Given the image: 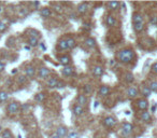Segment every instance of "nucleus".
Returning <instances> with one entry per match:
<instances>
[{
  "label": "nucleus",
  "instance_id": "obj_21",
  "mask_svg": "<svg viewBox=\"0 0 157 138\" xmlns=\"http://www.w3.org/2000/svg\"><path fill=\"white\" fill-rule=\"evenodd\" d=\"M40 15H41V17H43V18H49V17H51V15H52V10H51V8H49V7H44V8H42L40 10Z\"/></svg>",
  "mask_w": 157,
  "mask_h": 138
},
{
  "label": "nucleus",
  "instance_id": "obj_38",
  "mask_svg": "<svg viewBox=\"0 0 157 138\" xmlns=\"http://www.w3.org/2000/svg\"><path fill=\"white\" fill-rule=\"evenodd\" d=\"M151 71L153 72L154 75H157V62H156V63H154L151 66Z\"/></svg>",
  "mask_w": 157,
  "mask_h": 138
},
{
  "label": "nucleus",
  "instance_id": "obj_5",
  "mask_svg": "<svg viewBox=\"0 0 157 138\" xmlns=\"http://www.w3.org/2000/svg\"><path fill=\"white\" fill-rule=\"evenodd\" d=\"M105 24L107 27L109 28H112V27H115L117 24V21L115 18V16L112 14H108L107 16L105 17Z\"/></svg>",
  "mask_w": 157,
  "mask_h": 138
},
{
  "label": "nucleus",
  "instance_id": "obj_39",
  "mask_svg": "<svg viewBox=\"0 0 157 138\" xmlns=\"http://www.w3.org/2000/svg\"><path fill=\"white\" fill-rule=\"evenodd\" d=\"M17 81H18V83L24 84L25 82H26V77H25V76H20L18 79H17Z\"/></svg>",
  "mask_w": 157,
  "mask_h": 138
},
{
  "label": "nucleus",
  "instance_id": "obj_45",
  "mask_svg": "<svg viewBox=\"0 0 157 138\" xmlns=\"http://www.w3.org/2000/svg\"><path fill=\"white\" fill-rule=\"evenodd\" d=\"M4 68H6V65H4L2 62H0V71H2Z\"/></svg>",
  "mask_w": 157,
  "mask_h": 138
},
{
  "label": "nucleus",
  "instance_id": "obj_1",
  "mask_svg": "<svg viewBox=\"0 0 157 138\" xmlns=\"http://www.w3.org/2000/svg\"><path fill=\"white\" fill-rule=\"evenodd\" d=\"M117 62L121 64H124V65H130L136 57V52H134V49L131 48H125V49H122L121 51H118L117 53Z\"/></svg>",
  "mask_w": 157,
  "mask_h": 138
},
{
  "label": "nucleus",
  "instance_id": "obj_22",
  "mask_svg": "<svg viewBox=\"0 0 157 138\" xmlns=\"http://www.w3.org/2000/svg\"><path fill=\"white\" fill-rule=\"evenodd\" d=\"M140 92H141V95L143 96V98H145V99H148L150 96H151L152 92L151 90L148 89V85H142L141 87H140Z\"/></svg>",
  "mask_w": 157,
  "mask_h": 138
},
{
  "label": "nucleus",
  "instance_id": "obj_32",
  "mask_svg": "<svg viewBox=\"0 0 157 138\" xmlns=\"http://www.w3.org/2000/svg\"><path fill=\"white\" fill-rule=\"evenodd\" d=\"M148 89L151 90V92L153 93H157V82L156 81H152V82H150V84H148Z\"/></svg>",
  "mask_w": 157,
  "mask_h": 138
},
{
  "label": "nucleus",
  "instance_id": "obj_12",
  "mask_svg": "<svg viewBox=\"0 0 157 138\" xmlns=\"http://www.w3.org/2000/svg\"><path fill=\"white\" fill-rule=\"evenodd\" d=\"M88 10H89V4H88L87 2L80 3V4L78 6V8H76V12H78L80 15L86 14V13L88 12Z\"/></svg>",
  "mask_w": 157,
  "mask_h": 138
},
{
  "label": "nucleus",
  "instance_id": "obj_27",
  "mask_svg": "<svg viewBox=\"0 0 157 138\" xmlns=\"http://www.w3.org/2000/svg\"><path fill=\"white\" fill-rule=\"evenodd\" d=\"M96 40L94 39L93 37H88V38H86V40H85V44L89 48V49H94L95 46H96Z\"/></svg>",
  "mask_w": 157,
  "mask_h": 138
},
{
  "label": "nucleus",
  "instance_id": "obj_9",
  "mask_svg": "<svg viewBox=\"0 0 157 138\" xmlns=\"http://www.w3.org/2000/svg\"><path fill=\"white\" fill-rule=\"evenodd\" d=\"M20 104L16 103V101H11V103L8 105L7 107V110L9 112L10 115H15V113H17L20 111Z\"/></svg>",
  "mask_w": 157,
  "mask_h": 138
},
{
  "label": "nucleus",
  "instance_id": "obj_31",
  "mask_svg": "<svg viewBox=\"0 0 157 138\" xmlns=\"http://www.w3.org/2000/svg\"><path fill=\"white\" fill-rule=\"evenodd\" d=\"M83 91H84V95H90V94H93L94 87H93V85H90V84H85V85L83 86Z\"/></svg>",
  "mask_w": 157,
  "mask_h": 138
},
{
  "label": "nucleus",
  "instance_id": "obj_20",
  "mask_svg": "<svg viewBox=\"0 0 157 138\" xmlns=\"http://www.w3.org/2000/svg\"><path fill=\"white\" fill-rule=\"evenodd\" d=\"M57 50L60 52H66L69 50L66 39H60V40L57 42Z\"/></svg>",
  "mask_w": 157,
  "mask_h": 138
},
{
  "label": "nucleus",
  "instance_id": "obj_52",
  "mask_svg": "<svg viewBox=\"0 0 157 138\" xmlns=\"http://www.w3.org/2000/svg\"><path fill=\"white\" fill-rule=\"evenodd\" d=\"M17 138H22V136H20V135H17Z\"/></svg>",
  "mask_w": 157,
  "mask_h": 138
},
{
  "label": "nucleus",
  "instance_id": "obj_3",
  "mask_svg": "<svg viewBox=\"0 0 157 138\" xmlns=\"http://www.w3.org/2000/svg\"><path fill=\"white\" fill-rule=\"evenodd\" d=\"M136 107H137V109L139 111H146L148 109V107H150V104H148V101L145 99V98H138L137 101H136Z\"/></svg>",
  "mask_w": 157,
  "mask_h": 138
},
{
  "label": "nucleus",
  "instance_id": "obj_41",
  "mask_svg": "<svg viewBox=\"0 0 157 138\" xmlns=\"http://www.w3.org/2000/svg\"><path fill=\"white\" fill-rule=\"evenodd\" d=\"M65 86H66V83L59 80L58 84H57V86H56V89H65Z\"/></svg>",
  "mask_w": 157,
  "mask_h": 138
},
{
  "label": "nucleus",
  "instance_id": "obj_16",
  "mask_svg": "<svg viewBox=\"0 0 157 138\" xmlns=\"http://www.w3.org/2000/svg\"><path fill=\"white\" fill-rule=\"evenodd\" d=\"M87 103H88V98H87V96H86V95L78 94V96H76V104H78V105H80V106H82V107H84V106H86V105H87Z\"/></svg>",
  "mask_w": 157,
  "mask_h": 138
},
{
  "label": "nucleus",
  "instance_id": "obj_28",
  "mask_svg": "<svg viewBox=\"0 0 157 138\" xmlns=\"http://www.w3.org/2000/svg\"><path fill=\"white\" fill-rule=\"evenodd\" d=\"M124 80H125L126 83H132L134 81V76L132 75V72H125Z\"/></svg>",
  "mask_w": 157,
  "mask_h": 138
},
{
  "label": "nucleus",
  "instance_id": "obj_56",
  "mask_svg": "<svg viewBox=\"0 0 157 138\" xmlns=\"http://www.w3.org/2000/svg\"><path fill=\"white\" fill-rule=\"evenodd\" d=\"M156 82H157V81H156Z\"/></svg>",
  "mask_w": 157,
  "mask_h": 138
},
{
  "label": "nucleus",
  "instance_id": "obj_25",
  "mask_svg": "<svg viewBox=\"0 0 157 138\" xmlns=\"http://www.w3.org/2000/svg\"><path fill=\"white\" fill-rule=\"evenodd\" d=\"M27 43L30 48H36V46H39V39L38 38H33V37H29L28 40H27Z\"/></svg>",
  "mask_w": 157,
  "mask_h": 138
},
{
  "label": "nucleus",
  "instance_id": "obj_36",
  "mask_svg": "<svg viewBox=\"0 0 157 138\" xmlns=\"http://www.w3.org/2000/svg\"><path fill=\"white\" fill-rule=\"evenodd\" d=\"M150 24L152 25H157V15H153L150 17Z\"/></svg>",
  "mask_w": 157,
  "mask_h": 138
},
{
  "label": "nucleus",
  "instance_id": "obj_8",
  "mask_svg": "<svg viewBox=\"0 0 157 138\" xmlns=\"http://www.w3.org/2000/svg\"><path fill=\"white\" fill-rule=\"evenodd\" d=\"M140 120L144 122L146 124H151L152 121H153V117H152V113L150 111H141V115H140Z\"/></svg>",
  "mask_w": 157,
  "mask_h": 138
},
{
  "label": "nucleus",
  "instance_id": "obj_44",
  "mask_svg": "<svg viewBox=\"0 0 157 138\" xmlns=\"http://www.w3.org/2000/svg\"><path fill=\"white\" fill-rule=\"evenodd\" d=\"M39 46H40V48H41L42 50H43V51H45V50H47V46H44V43H43V42L39 43Z\"/></svg>",
  "mask_w": 157,
  "mask_h": 138
},
{
  "label": "nucleus",
  "instance_id": "obj_2",
  "mask_svg": "<svg viewBox=\"0 0 157 138\" xmlns=\"http://www.w3.org/2000/svg\"><path fill=\"white\" fill-rule=\"evenodd\" d=\"M116 123H117V120L113 115H108V117L103 118V120H102V124H103V126L105 128H112V127H114L116 125Z\"/></svg>",
  "mask_w": 157,
  "mask_h": 138
},
{
  "label": "nucleus",
  "instance_id": "obj_54",
  "mask_svg": "<svg viewBox=\"0 0 157 138\" xmlns=\"http://www.w3.org/2000/svg\"><path fill=\"white\" fill-rule=\"evenodd\" d=\"M0 131H1V126H0Z\"/></svg>",
  "mask_w": 157,
  "mask_h": 138
},
{
  "label": "nucleus",
  "instance_id": "obj_53",
  "mask_svg": "<svg viewBox=\"0 0 157 138\" xmlns=\"http://www.w3.org/2000/svg\"><path fill=\"white\" fill-rule=\"evenodd\" d=\"M1 11H2V8H1V7H0V12H1Z\"/></svg>",
  "mask_w": 157,
  "mask_h": 138
},
{
  "label": "nucleus",
  "instance_id": "obj_48",
  "mask_svg": "<svg viewBox=\"0 0 157 138\" xmlns=\"http://www.w3.org/2000/svg\"><path fill=\"white\" fill-rule=\"evenodd\" d=\"M49 138H60V137H59V136H57V135H56V134H53V135L51 136V137H49Z\"/></svg>",
  "mask_w": 157,
  "mask_h": 138
},
{
  "label": "nucleus",
  "instance_id": "obj_6",
  "mask_svg": "<svg viewBox=\"0 0 157 138\" xmlns=\"http://www.w3.org/2000/svg\"><path fill=\"white\" fill-rule=\"evenodd\" d=\"M131 23L132 25L134 24H144V17L140 12H134L131 16Z\"/></svg>",
  "mask_w": 157,
  "mask_h": 138
},
{
  "label": "nucleus",
  "instance_id": "obj_34",
  "mask_svg": "<svg viewBox=\"0 0 157 138\" xmlns=\"http://www.w3.org/2000/svg\"><path fill=\"white\" fill-rule=\"evenodd\" d=\"M66 138H80V135H78V133L76 132V131H71V132L68 133V135Z\"/></svg>",
  "mask_w": 157,
  "mask_h": 138
},
{
  "label": "nucleus",
  "instance_id": "obj_30",
  "mask_svg": "<svg viewBox=\"0 0 157 138\" xmlns=\"http://www.w3.org/2000/svg\"><path fill=\"white\" fill-rule=\"evenodd\" d=\"M134 30L136 32H138V34H140V32H144V29H145V25L144 24H134Z\"/></svg>",
  "mask_w": 157,
  "mask_h": 138
},
{
  "label": "nucleus",
  "instance_id": "obj_55",
  "mask_svg": "<svg viewBox=\"0 0 157 138\" xmlns=\"http://www.w3.org/2000/svg\"><path fill=\"white\" fill-rule=\"evenodd\" d=\"M28 138H33V137H28Z\"/></svg>",
  "mask_w": 157,
  "mask_h": 138
},
{
  "label": "nucleus",
  "instance_id": "obj_46",
  "mask_svg": "<svg viewBox=\"0 0 157 138\" xmlns=\"http://www.w3.org/2000/svg\"><path fill=\"white\" fill-rule=\"evenodd\" d=\"M31 4L33 7H36V8H38V7L40 6V2H39V1H35V2H31Z\"/></svg>",
  "mask_w": 157,
  "mask_h": 138
},
{
  "label": "nucleus",
  "instance_id": "obj_51",
  "mask_svg": "<svg viewBox=\"0 0 157 138\" xmlns=\"http://www.w3.org/2000/svg\"><path fill=\"white\" fill-rule=\"evenodd\" d=\"M16 72H17V69H13V70H12V73H13V75L16 73Z\"/></svg>",
  "mask_w": 157,
  "mask_h": 138
},
{
  "label": "nucleus",
  "instance_id": "obj_47",
  "mask_svg": "<svg viewBox=\"0 0 157 138\" xmlns=\"http://www.w3.org/2000/svg\"><path fill=\"white\" fill-rule=\"evenodd\" d=\"M98 106H99V101H94V108L96 109V108H97Z\"/></svg>",
  "mask_w": 157,
  "mask_h": 138
},
{
  "label": "nucleus",
  "instance_id": "obj_14",
  "mask_svg": "<svg viewBox=\"0 0 157 138\" xmlns=\"http://www.w3.org/2000/svg\"><path fill=\"white\" fill-rule=\"evenodd\" d=\"M38 76L40 79H47L51 76V70L47 67H40L38 69Z\"/></svg>",
  "mask_w": 157,
  "mask_h": 138
},
{
  "label": "nucleus",
  "instance_id": "obj_33",
  "mask_svg": "<svg viewBox=\"0 0 157 138\" xmlns=\"http://www.w3.org/2000/svg\"><path fill=\"white\" fill-rule=\"evenodd\" d=\"M8 98H9V94L4 91H1L0 92V103H4L6 101H8Z\"/></svg>",
  "mask_w": 157,
  "mask_h": 138
},
{
  "label": "nucleus",
  "instance_id": "obj_23",
  "mask_svg": "<svg viewBox=\"0 0 157 138\" xmlns=\"http://www.w3.org/2000/svg\"><path fill=\"white\" fill-rule=\"evenodd\" d=\"M25 75L27 78H33L36 76V68L33 66H27L25 68Z\"/></svg>",
  "mask_w": 157,
  "mask_h": 138
},
{
  "label": "nucleus",
  "instance_id": "obj_4",
  "mask_svg": "<svg viewBox=\"0 0 157 138\" xmlns=\"http://www.w3.org/2000/svg\"><path fill=\"white\" fill-rule=\"evenodd\" d=\"M134 131V125L129 122H124L122 124V134L124 136H129Z\"/></svg>",
  "mask_w": 157,
  "mask_h": 138
},
{
  "label": "nucleus",
  "instance_id": "obj_13",
  "mask_svg": "<svg viewBox=\"0 0 157 138\" xmlns=\"http://www.w3.org/2000/svg\"><path fill=\"white\" fill-rule=\"evenodd\" d=\"M92 72H93V75L97 78H101L102 76L105 75V68L100 65H96V66H94L92 68Z\"/></svg>",
  "mask_w": 157,
  "mask_h": 138
},
{
  "label": "nucleus",
  "instance_id": "obj_15",
  "mask_svg": "<svg viewBox=\"0 0 157 138\" xmlns=\"http://www.w3.org/2000/svg\"><path fill=\"white\" fill-rule=\"evenodd\" d=\"M68 133H69V131H68L67 126H65V125H59L56 128V135L59 136L60 138H66L68 135Z\"/></svg>",
  "mask_w": 157,
  "mask_h": 138
},
{
  "label": "nucleus",
  "instance_id": "obj_7",
  "mask_svg": "<svg viewBox=\"0 0 157 138\" xmlns=\"http://www.w3.org/2000/svg\"><path fill=\"white\" fill-rule=\"evenodd\" d=\"M126 94H127V96L130 98V99H134V98H137L138 95H139V89H138L137 86L131 85L127 89Z\"/></svg>",
  "mask_w": 157,
  "mask_h": 138
},
{
  "label": "nucleus",
  "instance_id": "obj_43",
  "mask_svg": "<svg viewBox=\"0 0 157 138\" xmlns=\"http://www.w3.org/2000/svg\"><path fill=\"white\" fill-rule=\"evenodd\" d=\"M20 109L22 110V111H25V110L29 109V106H28L27 104H25V105H23V106H20Z\"/></svg>",
  "mask_w": 157,
  "mask_h": 138
},
{
  "label": "nucleus",
  "instance_id": "obj_40",
  "mask_svg": "<svg viewBox=\"0 0 157 138\" xmlns=\"http://www.w3.org/2000/svg\"><path fill=\"white\" fill-rule=\"evenodd\" d=\"M55 10L58 12V13H63V12H64V8H63L60 4H55Z\"/></svg>",
  "mask_w": 157,
  "mask_h": 138
},
{
  "label": "nucleus",
  "instance_id": "obj_35",
  "mask_svg": "<svg viewBox=\"0 0 157 138\" xmlns=\"http://www.w3.org/2000/svg\"><path fill=\"white\" fill-rule=\"evenodd\" d=\"M1 138H12L11 132H10L9 129H6V131L2 133V136H1Z\"/></svg>",
  "mask_w": 157,
  "mask_h": 138
},
{
  "label": "nucleus",
  "instance_id": "obj_26",
  "mask_svg": "<svg viewBox=\"0 0 157 138\" xmlns=\"http://www.w3.org/2000/svg\"><path fill=\"white\" fill-rule=\"evenodd\" d=\"M66 41H67V44H68L69 50H73V49H76V41L74 40L72 37L66 38Z\"/></svg>",
  "mask_w": 157,
  "mask_h": 138
},
{
  "label": "nucleus",
  "instance_id": "obj_24",
  "mask_svg": "<svg viewBox=\"0 0 157 138\" xmlns=\"http://www.w3.org/2000/svg\"><path fill=\"white\" fill-rule=\"evenodd\" d=\"M121 4H122V2H119V1H110V2H108V7L111 11H116V10H118Z\"/></svg>",
  "mask_w": 157,
  "mask_h": 138
},
{
  "label": "nucleus",
  "instance_id": "obj_11",
  "mask_svg": "<svg viewBox=\"0 0 157 138\" xmlns=\"http://www.w3.org/2000/svg\"><path fill=\"white\" fill-rule=\"evenodd\" d=\"M110 93H111V87L109 85H107V84L101 85L98 90V94L100 97H107Z\"/></svg>",
  "mask_w": 157,
  "mask_h": 138
},
{
  "label": "nucleus",
  "instance_id": "obj_42",
  "mask_svg": "<svg viewBox=\"0 0 157 138\" xmlns=\"http://www.w3.org/2000/svg\"><path fill=\"white\" fill-rule=\"evenodd\" d=\"M156 108H157V104L154 103V105L151 107V110H150V112H151V113H154V112L156 111Z\"/></svg>",
  "mask_w": 157,
  "mask_h": 138
},
{
  "label": "nucleus",
  "instance_id": "obj_18",
  "mask_svg": "<svg viewBox=\"0 0 157 138\" xmlns=\"http://www.w3.org/2000/svg\"><path fill=\"white\" fill-rule=\"evenodd\" d=\"M72 113H73V115H76V117H81V115H83V113H84V107H82V106H80V105H78V104H76L72 108Z\"/></svg>",
  "mask_w": 157,
  "mask_h": 138
},
{
  "label": "nucleus",
  "instance_id": "obj_19",
  "mask_svg": "<svg viewBox=\"0 0 157 138\" xmlns=\"http://www.w3.org/2000/svg\"><path fill=\"white\" fill-rule=\"evenodd\" d=\"M61 73L64 77H71L74 73V68L72 66H65L61 69Z\"/></svg>",
  "mask_w": 157,
  "mask_h": 138
},
{
  "label": "nucleus",
  "instance_id": "obj_49",
  "mask_svg": "<svg viewBox=\"0 0 157 138\" xmlns=\"http://www.w3.org/2000/svg\"><path fill=\"white\" fill-rule=\"evenodd\" d=\"M30 49H31V48H30L29 46H25V50H27V51H30Z\"/></svg>",
  "mask_w": 157,
  "mask_h": 138
},
{
  "label": "nucleus",
  "instance_id": "obj_37",
  "mask_svg": "<svg viewBox=\"0 0 157 138\" xmlns=\"http://www.w3.org/2000/svg\"><path fill=\"white\" fill-rule=\"evenodd\" d=\"M7 28H8V25H7L6 23H3V22H1V21H0V32H4Z\"/></svg>",
  "mask_w": 157,
  "mask_h": 138
},
{
  "label": "nucleus",
  "instance_id": "obj_10",
  "mask_svg": "<svg viewBox=\"0 0 157 138\" xmlns=\"http://www.w3.org/2000/svg\"><path fill=\"white\" fill-rule=\"evenodd\" d=\"M58 60H59V63L63 65V67L70 66V64L72 63V58H71V56H70V55H68V54L59 55V56H58Z\"/></svg>",
  "mask_w": 157,
  "mask_h": 138
},
{
  "label": "nucleus",
  "instance_id": "obj_17",
  "mask_svg": "<svg viewBox=\"0 0 157 138\" xmlns=\"http://www.w3.org/2000/svg\"><path fill=\"white\" fill-rule=\"evenodd\" d=\"M59 80L58 78L56 77H51L47 79V85L49 89H56V86H57V84H58Z\"/></svg>",
  "mask_w": 157,
  "mask_h": 138
},
{
  "label": "nucleus",
  "instance_id": "obj_50",
  "mask_svg": "<svg viewBox=\"0 0 157 138\" xmlns=\"http://www.w3.org/2000/svg\"><path fill=\"white\" fill-rule=\"evenodd\" d=\"M125 115H130V111H129V110H126V111H125Z\"/></svg>",
  "mask_w": 157,
  "mask_h": 138
},
{
  "label": "nucleus",
  "instance_id": "obj_29",
  "mask_svg": "<svg viewBox=\"0 0 157 138\" xmlns=\"http://www.w3.org/2000/svg\"><path fill=\"white\" fill-rule=\"evenodd\" d=\"M45 98H47V95L44 94V93H37L35 95V101H38V103H43L45 101Z\"/></svg>",
  "mask_w": 157,
  "mask_h": 138
}]
</instances>
